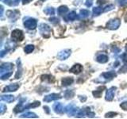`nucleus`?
Returning a JSON list of instances; mask_svg holds the SVG:
<instances>
[{
  "mask_svg": "<svg viewBox=\"0 0 127 119\" xmlns=\"http://www.w3.org/2000/svg\"><path fill=\"white\" fill-rule=\"evenodd\" d=\"M24 26L29 30H34L37 26V22L34 18H28L26 19L25 18L24 19Z\"/></svg>",
  "mask_w": 127,
  "mask_h": 119,
  "instance_id": "f257e3e1",
  "label": "nucleus"
},
{
  "mask_svg": "<svg viewBox=\"0 0 127 119\" xmlns=\"http://www.w3.org/2000/svg\"><path fill=\"white\" fill-rule=\"evenodd\" d=\"M121 25V21L119 18H114L112 20H110V21L107 22L106 24V28L111 30H115L118 29V27Z\"/></svg>",
  "mask_w": 127,
  "mask_h": 119,
  "instance_id": "f03ea898",
  "label": "nucleus"
},
{
  "mask_svg": "<svg viewBox=\"0 0 127 119\" xmlns=\"http://www.w3.org/2000/svg\"><path fill=\"white\" fill-rule=\"evenodd\" d=\"M79 110L78 107H76L74 104L67 105L64 109L65 113L68 115V116H76V114L79 112Z\"/></svg>",
  "mask_w": 127,
  "mask_h": 119,
  "instance_id": "7ed1b4c3",
  "label": "nucleus"
},
{
  "mask_svg": "<svg viewBox=\"0 0 127 119\" xmlns=\"http://www.w3.org/2000/svg\"><path fill=\"white\" fill-rule=\"evenodd\" d=\"M11 37L14 41H22L24 39V35L22 30H14L12 31Z\"/></svg>",
  "mask_w": 127,
  "mask_h": 119,
  "instance_id": "20e7f679",
  "label": "nucleus"
},
{
  "mask_svg": "<svg viewBox=\"0 0 127 119\" xmlns=\"http://www.w3.org/2000/svg\"><path fill=\"white\" fill-rule=\"evenodd\" d=\"M39 30L41 33L45 37H49V33L51 31V28L49 26H48L45 23H42L39 26Z\"/></svg>",
  "mask_w": 127,
  "mask_h": 119,
  "instance_id": "39448f33",
  "label": "nucleus"
},
{
  "mask_svg": "<svg viewBox=\"0 0 127 119\" xmlns=\"http://www.w3.org/2000/svg\"><path fill=\"white\" fill-rule=\"evenodd\" d=\"M13 68H14V66L10 63H2L1 66V71H0V72H1V75L7 74V73H11Z\"/></svg>",
  "mask_w": 127,
  "mask_h": 119,
  "instance_id": "423d86ee",
  "label": "nucleus"
},
{
  "mask_svg": "<svg viewBox=\"0 0 127 119\" xmlns=\"http://www.w3.org/2000/svg\"><path fill=\"white\" fill-rule=\"evenodd\" d=\"M116 89H117L116 87H110V88H109L108 90H106V101L110 102V101L113 100Z\"/></svg>",
  "mask_w": 127,
  "mask_h": 119,
  "instance_id": "0eeeda50",
  "label": "nucleus"
},
{
  "mask_svg": "<svg viewBox=\"0 0 127 119\" xmlns=\"http://www.w3.org/2000/svg\"><path fill=\"white\" fill-rule=\"evenodd\" d=\"M71 51L70 49H64L63 51H61L60 53L57 54V58L61 60H66L71 55Z\"/></svg>",
  "mask_w": 127,
  "mask_h": 119,
  "instance_id": "6e6552de",
  "label": "nucleus"
},
{
  "mask_svg": "<svg viewBox=\"0 0 127 119\" xmlns=\"http://www.w3.org/2000/svg\"><path fill=\"white\" fill-rule=\"evenodd\" d=\"M61 98V95L60 94H51L49 95H46V96L44 98V101L46 102H49L51 101H54V100H57V99Z\"/></svg>",
  "mask_w": 127,
  "mask_h": 119,
  "instance_id": "1a4fd4ad",
  "label": "nucleus"
},
{
  "mask_svg": "<svg viewBox=\"0 0 127 119\" xmlns=\"http://www.w3.org/2000/svg\"><path fill=\"white\" fill-rule=\"evenodd\" d=\"M19 87V84L18 83H14V84H10L6 86L3 89L2 92H11V91H16Z\"/></svg>",
  "mask_w": 127,
  "mask_h": 119,
  "instance_id": "9d476101",
  "label": "nucleus"
},
{
  "mask_svg": "<svg viewBox=\"0 0 127 119\" xmlns=\"http://www.w3.org/2000/svg\"><path fill=\"white\" fill-rule=\"evenodd\" d=\"M83 71V66L79 63H76L69 70L70 72L73 73V74H79Z\"/></svg>",
  "mask_w": 127,
  "mask_h": 119,
  "instance_id": "9b49d317",
  "label": "nucleus"
},
{
  "mask_svg": "<svg viewBox=\"0 0 127 119\" xmlns=\"http://www.w3.org/2000/svg\"><path fill=\"white\" fill-rule=\"evenodd\" d=\"M6 14L8 16V18H10L11 20H13L14 22L16 19L19 17V12L18 10H9L6 12Z\"/></svg>",
  "mask_w": 127,
  "mask_h": 119,
  "instance_id": "f8f14e48",
  "label": "nucleus"
},
{
  "mask_svg": "<svg viewBox=\"0 0 127 119\" xmlns=\"http://www.w3.org/2000/svg\"><path fill=\"white\" fill-rule=\"evenodd\" d=\"M102 79H104L106 81H107V80H110V79H112L113 78L116 76V73H115L114 71H108V72L102 73Z\"/></svg>",
  "mask_w": 127,
  "mask_h": 119,
  "instance_id": "ddd939ff",
  "label": "nucleus"
},
{
  "mask_svg": "<svg viewBox=\"0 0 127 119\" xmlns=\"http://www.w3.org/2000/svg\"><path fill=\"white\" fill-rule=\"evenodd\" d=\"M26 99H22L21 101L19 102V103L15 106V108H14V113L15 114H17L18 112H22V110H24L26 109V106H24V101H25Z\"/></svg>",
  "mask_w": 127,
  "mask_h": 119,
  "instance_id": "4468645a",
  "label": "nucleus"
},
{
  "mask_svg": "<svg viewBox=\"0 0 127 119\" xmlns=\"http://www.w3.org/2000/svg\"><path fill=\"white\" fill-rule=\"evenodd\" d=\"M53 108L54 110V111L57 114H63L64 112V108H63V106L61 102H57V103H55V104L53 105Z\"/></svg>",
  "mask_w": 127,
  "mask_h": 119,
  "instance_id": "2eb2a0df",
  "label": "nucleus"
},
{
  "mask_svg": "<svg viewBox=\"0 0 127 119\" xmlns=\"http://www.w3.org/2000/svg\"><path fill=\"white\" fill-rule=\"evenodd\" d=\"M74 82V79L73 78L71 77H66V78H64L62 79V85L64 86V87H67V86H69L71 84H72V83Z\"/></svg>",
  "mask_w": 127,
  "mask_h": 119,
  "instance_id": "dca6fc26",
  "label": "nucleus"
},
{
  "mask_svg": "<svg viewBox=\"0 0 127 119\" xmlns=\"http://www.w3.org/2000/svg\"><path fill=\"white\" fill-rule=\"evenodd\" d=\"M96 60L98 63H106L108 61V57L105 54H100L97 56V58H96Z\"/></svg>",
  "mask_w": 127,
  "mask_h": 119,
  "instance_id": "f3484780",
  "label": "nucleus"
},
{
  "mask_svg": "<svg viewBox=\"0 0 127 119\" xmlns=\"http://www.w3.org/2000/svg\"><path fill=\"white\" fill-rule=\"evenodd\" d=\"M76 18H78L77 14L75 13V11H71L67 15V17L65 18V20H67V21H74V20H75Z\"/></svg>",
  "mask_w": 127,
  "mask_h": 119,
  "instance_id": "a211bd4d",
  "label": "nucleus"
},
{
  "mask_svg": "<svg viewBox=\"0 0 127 119\" xmlns=\"http://www.w3.org/2000/svg\"><path fill=\"white\" fill-rule=\"evenodd\" d=\"M106 89V87H99L97 89V90H95L92 92L93 95L95 97H96V98H100L101 97V95H102V91L103 90H105Z\"/></svg>",
  "mask_w": 127,
  "mask_h": 119,
  "instance_id": "6ab92c4d",
  "label": "nucleus"
},
{
  "mask_svg": "<svg viewBox=\"0 0 127 119\" xmlns=\"http://www.w3.org/2000/svg\"><path fill=\"white\" fill-rule=\"evenodd\" d=\"M17 63H18V71H17V73H16V75H15V79H19L20 77H21V75H22V71L21 60H18Z\"/></svg>",
  "mask_w": 127,
  "mask_h": 119,
  "instance_id": "aec40b11",
  "label": "nucleus"
},
{
  "mask_svg": "<svg viewBox=\"0 0 127 119\" xmlns=\"http://www.w3.org/2000/svg\"><path fill=\"white\" fill-rule=\"evenodd\" d=\"M20 118H37L38 117L37 116V114L32 112H27L26 114H24L20 116Z\"/></svg>",
  "mask_w": 127,
  "mask_h": 119,
  "instance_id": "412c9836",
  "label": "nucleus"
},
{
  "mask_svg": "<svg viewBox=\"0 0 127 119\" xmlns=\"http://www.w3.org/2000/svg\"><path fill=\"white\" fill-rule=\"evenodd\" d=\"M1 99L6 102H12L14 100V97L13 95H2L1 97Z\"/></svg>",
  "mask_w": 127,
  "mask_h": 119,
  "instance_id": "4be33fe9",
  "label": "nucleus"
},
{
  "mask_svg": "<svg viewBox=\"0 0 127 119\" xmlns=\"http://www.w3.org/2000/svg\"><path fill=\"white\" fill-rule=\"evenodd\" d=\"M41 80H48L49 83H53L54 82V78L53 75H41Z\"/></svg>",
  "mask_w": 127,
  "mask_h": 119,
  "instance_id": "5701e85b",
  "label": "nucleus"
},
{
  "mask_svg": "<svg viewBox=\"0 0 127 119\" xmlns=\"http://www.w3.org/2000/svg\"><path fill=\"white\" fill-rule=\"evenodd\" d=\"M67 11H68V8H67L66 6H61L58 8V13L61 15L64 14L65 13H67Z\"/></svg>",
  "mask_w": 127,
  "mask_h": 119,
  "instance_id": "b1692460",
  "label": "nucleus"
},
{
  "mask_svg": "<svg viewBox=\"0 0 127 119\" xmlns=\"http://www.w3.org/2000/svg\"><path fill=\"white\" fill-rule=\"evenodd\" d=\"M44 13L48 15H53L55 14V10L53 7H47L44 10Z\"/></svg>",
  "mask_w": 127,
  "mask_h": 119,
  "instance_id": "393cba45",
  "label": "nucleus"
},
{
  "mask_svg": "<svg viewBox=\"0 0 127 119\" xmlns=\"http://www.w3.org/2000/svg\"><path fill=\"white\" fill-rule=\"evenodd\" d=\"M74 91L72 90H67L65 92H64V97L66 98H71L74 96Z\"/></svg>",
  "mask_w": 127,
  "mask_h": 119,
  "instance_id": "a878e982",
  "label": "nucleus"
},
{
  "mask_svg": "<svg viewBox=\"0 0 127 119\" xmlns=\"http://www.w3.org/2000/svg\"><path fill=\"white\" fill-rule=\"evenodd\" d=\"M103 11L102 7H95L93 8V14L94 16H98Z\"/></svg>",
  "mask_w": 127,
  "mask_h": 119,
  "instance_id": "bb28decb",
  "label": "nucleus"
},
{
  "mask_svg": "<svg viewBox=\"0 0 127 119\" xmlns=\"http://www.w3.org/2000/svg\"><path fill=\"white\" fill-rule=\"evenodd\" d=\"M34 46L33 45H28L25 47V52L26 53H30L33 51Z\"/></svg>",
  "mask_w": 127,
  "mask_h": 119,
  "instance_id": "cd10ccee",
  "label": "nucleus"
},
{
  "mask_svg": "<svg viewBox=\"0 0 127 119\" xmlns=\"http://www.w3.org/2000/svg\"><path fill=\"white\" fill-rule=\"evenodd\" d=\"M41 105V103L40 102H35L33 103H31V104L28 105V106H26V109H29V108H36V107L39 106Z\"/></svg>",
  "mask_w": 127,
  "mask_h": 119,
  "instance_id": "c85d7f7f",
  "label": "nucleus"
},
{
  "mask_svg": "<svg viewBox=\"0 0 127 119\" xmlns=\"http://www.w3.org/2000/svg\"><path fill=\"white\" fill-rule=\"evenodd\" d=\"M90 14V11L87 10H80V15L83 18H86Z\"/></svg>",
  "mask_w": 127,
  "mask_h": 119,
  "instance_id": "c756f323",
  "label": "nucleus"
},
{
  "mask_svg": "<svg viewBox=\"0 0 127 119\" xmlns=\"http://www.w3.org/2000/svg\"><path fill=\"white\" fill-rule=\"evenodd\" d=\"M118 115V113L116 112H108L107 114H105V118H114L115 116H117Z\"/></svg>",
  "mask_w": 127,
  "mask_h": 119,
  "instance_id": "7c9ffc66",
  "label": "nucleus"
},
{
  "mask_svg": "<svg viewBox=\"0 0 127 119\" xmlns=\"http://www.w3.org/2000/svg\"><path fill=\"white\" fill-rule=\"evenodd\" d=\"M49 21L52 23H53V24H58L60 22V19L57 18H56V17H53V18H51L49 19Z\"/></svg>",
  "mask_w": 127,
  "mask_h": 119,
  "instance_id": "2f4dec72",
  "label": "nucleus"
},
{
  "mask_svg": "<svg viewBox=\"0 0 127 119\" xmlns=\"http://www.w3.org/2000/svg\"><path fill=\"white\" fill-rule=\"evenodd\" d=\"M6 106L2 103L1 106H0V114H2L6 111Z\"/></svg>",
  "mask_w": 127,
  "mask_h": 119,
  "instance_id": "473e14b6",
  "label": "nucleus"
},
{
  "mask_svg": "<svg viewBox=\"0 0 127 119\" xmlns=\"http://www.w3.org/2000/svg\"><path fill=\"white\" fill-rule=\"evenodd\" d=\"M114 8V5H109L107 6L105 9H104V12H107V11H110V10H112Z\"/></svg>",
  "mask_w": 127,
  "mask_h": 119,
  "instance_id": "72a5a7b5",
  "label": "nucleus"
},
{
  "mask_svg": "<svg viewBox=\"0 0 127 119\" xmlns=\"http://www.w3.org/2000/svg\"><path fill=\"white\" fill-rule=\"evenodd\" d=\"M127 71V64H125V65H123L121 68H120V70H119V72H126Z\"/></svg>",
  "mask_w": 127,
  "mask_h": 119,
  "instance_id": "f704fd0d",
  "label": "nucleus"
},
{
  "mask_svg": "<svg viewBox=\"0 0 127 119\" xmlns=\"http://www.w3.org/2000/svg\"><path fill=\"white\" fill-rule=\"evenodd\" d=\"M93 1H94V0H87V1L85 2V5L87 7H91V6H92V4H93Z\"/></svg>",
  "mask_w": 127,
  "mask_h": 119,
  "instance_id": "c9c22d12",
  "label": "nucleus"
},
{
  "mask_svg": "<svg viewBox=\"0 0 127 119\" xmlns=\"http://www.w3.org/2000/svg\"><path fill=\"white\" fill-rule=\"evenodd\" d=\"M121 108L122 110H127V102H122L121 103Z\"/></svg>",
  "mask_w": 127,
  "mask_h": 119,
  "instance_id": "e433bc0d",
  "label": "nucleus"
},
{
  "mask_svg": "<svg viewBox=\"0 0 127 119\" xmlns=\"http://www.w3.org/2000/svg\"><path fill=\"white\" fill-rule=\"evenodd\" d=\"M4 2H5L6 4H7V5L9 6H13V3H14V1H12V0H3Z\"/></svg>",
  "mask_w": 127,
  "mask_h": 119,
  "instance_id": "4c0bfd02",
  "label": "nucleus"
},
{
  "mask_svg": "<svg viewBox=\"0 0 127 119\" xmlns=\"http://www.w3.org/2000/svg\"><path fill=\"white\" fill-rule=\"evenodd\" d=\"M122 60L125 63H127V53H124L122 55Z\"/></svg>",
  "mask_w": 127,
  "mask_h": 119,
  "instance_id": "58836bf2",
  "label": "nucleus"
},
{
  "mask_svg": "<svg viewBox=\"0 0 127 119\" xmlns=\"http://www.w3.org/2000/svg\"><path fill=\"white\" fill-rule=\"evenodd\" d=\"M107 2V0H97V3L98 4H100V5H102Z\"/></svg>",
  "mask_w": 127,
  "mask_h": 119,
  "instance_id": "ea45409f",
  "label": "nucleus"
},
{
  "mask_svg": "<svg viewBox=\"0 0 127 119\" xmlns=\"http://www.w3.org/2000/svg\"><path fill=\"white\" fill-rule=\"evenodd\" d=\"M112 51H114L115 53H120L121 50L119 49H118V48H116V47H114V48L113 47L112 48Z\"/></svg>",
  "mask_w": 127,
  "mask_h": 119,
  "instance_id": "a19ab883",
  "label": "nucleus"
},
{
  "mask_svg": "<svg viewBox=\"0 0 127 119\" xmlns=\"http://www.w3.org/2000/svg\"><path fill=\"white\" fill-rule=\"evenodd\" d=\"M79 98L80 99L81 102H85L87 100V97L86 96H79Z\"/></svg>",
  "mask_w": 127,
  "mask_h": 119,
  "instance_id": "79ce46f5",
  "label": "nucleus"
},
{
  "mask_svg": "<svg viewBox=\"0 0 127 119\" xmlns=\"http://www.w3.org/2000/svg\"><path fill=\"white\" fill-rule=\"evenodd\" d=\"M44 110H45V112L47 113V114H49L50 112H49V107H48V106H44Z\"/></svg>",
  "mask_w": 127,
  "mask_h": 119,
  "instance_id": "37998d69",
  "label": "nucleus"
},
{
  "mask_svg": "<svg viewBox=\"0 0 127 119\" xmlns=\"http://www.w3.org/2000/svg\"><path fill=\"white\" fill-rule=\"evenodd\" d=\"M30 2H32V0H22V4H27V3H29Z\"/></svg>",
  "mask_w": 127,
  "mask_h": 119,
  "instance_id": "c03bdc74",
  "label": "nucleus"
},
{
  "mask_svg": "<svg viewBox=\"0 0 127 119\" xmlns=\"http://www.w3.org/2000/svg\"><path fill=\"white\" fill-rule=\"evenodd\" d=\"M19 1L20 0H14V3H13V6H17L19 4Z\"/></svg>",
  "mask_w": 127,
  "mask_h": 119,
  "instance_id": "a18cd8bd",
  "label": "nucleus"
},
{
  "mask_svg": "<svg viewBox=\"0 0 127 119\" xmlns=\"http://www.w3.org/2000/svg\"><path fill=\"white\" fill-rule=\"evenodd\" d=\"M6 53V51L2 50V51L1 52V55H0V56H1V57H4V55H5Z\"/></svg>",
  "mask_w": 127,
  "mask_h": 119,
  "instance_id": "49530a36",
  "label": "nucleus"
},
{
  "mask_svg": "<svg viewBox=\"0 0 127 119\" xmlns=\"http://www.w3.org/2000/svg\"><path fill=\"white\" fill-rule=\"evenodd\" d=\"M119 65V62L118 61H117L116 63H114V65H113V67H118Z\"/></svg>",
  "mask_w": 127,
  "mask_h": 119,
  "instance_id": "de8ad7c7",
  "label": "nucleus"
},
{
  "mask_svg": "<svg viewBox=\"0 0 127 119\" xmlns=\"http://www.w3.org/2000/svg\"><path fill=\"white\" fill-rule=\"evenodd\" d=\"M1 16H2V13H3V7H2V6H1Z\"/></svg>",
  "mask_w": 127,
  "mask_h": 119,
  "instance_id": "09e8293b",
  "label": "nucleus"
},
{
  "mask_svg": "<svg viewBox=\"0 0 127 119\" xmlns=\"http://www.w3.org/2000/svg\"><path fill=\"white\" fill-rule=\"evenodd\" d=\"M125 20H126V22H127V14L126 15V17H125Z\"/></svg>",
  "mask_w": 127,
  "mask_h": 119,
  "instance_id": "8fccbe9b",
  "label": "nucleus"
},
{
  "mask_svg": "<svg viewBox=\"0 0 127 119\" xmlns=\"http://www.w3.org/2000/svg\"><path fill=\"white\" fill-rule=\"evenodd\" d=\"M41 2H44V1H45V0H40Z\"/></svg>",
  "mask_w": 127,
  "mask_h": 119,
  "instance_id": "3c124183",
  "label": "nucleus"
},
{
  "mask_svg": "<svg viewBox=\"0 0 127 119\" xmlns=\"http://www.w3.org/2000/svg\"><path fill=\"white\" fill-rule=\"evenodd\" d=\"M126 51H127V45H126Z\"/></svg>",
  "mask_w": 127,
  "mask_h": 119,
  "instance_id": "603ef678",
  "label": "nucleus"
}]
</instances>
